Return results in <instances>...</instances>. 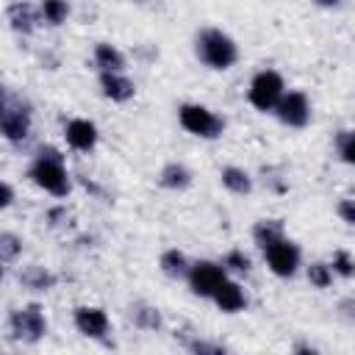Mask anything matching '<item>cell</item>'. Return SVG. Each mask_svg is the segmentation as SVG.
Listing matches in <instances>:
<instances>
[{"instance_id": "6da1fadb", "label": "cell", "mask_w": 355, "mask_h": 355, "mask_svg": "<svg viewBox=\"0 0 355 355\" xmlns=\"http://www.w3.org/2000/svg\"><path fill=\"white\" fill-rule=\"evenodd\" d=\"M28 178L47 194L53 197H67L72 191V178L67 172V164H64V155L58 147L53 144H42L36 153H33V161L28 166Z\"/></svg>"}, {"instance_id": "ffe728a7", "label": "cell", "mask_w": 355, "mask_h": 355, "mask_svg": "<svg viewBox=\"0 0 355 355\" xmlns=\"http://www.w3.org/2000/svg\"><path fill=\"white\" fill-rule=\"evenodd\" d=\"M39 11L47 25L58 28L69 19V0H39Z\"/></svg>"}, {"instance_id": "4dcf8cb0", "label": "cell", "mask_w": 355, "mask_h": 355, "mask_svg": "<svg viewBox=\"0 0 355 355\" xmlns=\"http://www.w3.org/2000/svg\"><path fill=\"white\" fill-rule=\"evenodd\" d=\"M14 202V189L8 180H0V208H8Z\"/></svg>"}, {"instance_id": "d6986e66", "label": "cell", "mask_w": 355, "mask_h": 355, "mask_svg": "<svg viewBox=\"0 0 355 355\" xmlns=\"http://www.w3.org/2000/svg\"><path fill=\"white\" fill-rule=\"evenodd\" d=\"M55 275L47 269V266H39V263H33V266H25L22 272H19V283L25 286V288H31V291H50L53 286H55Z\"/></svg>"}, {"instance_id": "f546056e", "label": "cell", "mask_w": 355, "mask_h": 355, "mask_svg": "<svg viewBox=\"0 0 355 355\" xmlns=\"http://www.w3.org/2000/svg\"><path fill=\"white\" fill-rule=\"evenodd\" d=\"M336 211H338L341 222H347L349 227H355V200H349V197H347V200H341Z\"/></svg>"}, {"instance_id": "83f0119b", "label": "cell", "mask_w": 355, "mask_h": 355, "mask_svg": "<svg viewBox=\"0 0 355 355\" xmlns=\"http://www.w3.org/2000/svg\"><path fill=\"white\" fill-rule=\"evenodd\" d=\"M186 349L189 352H197V355H222L227 352L225 344H216V341H205V338H194V341H186Z\"/></svg>"}, {"instance_id": "ac0fdd59", "label": "cell", "mask_w": 355, "mask_h": 355, "mask_svg": "<svg viewBox=\"0 0 355 355\" xmlns=\"http://www.w3.org/2000/svg\"><path fill=\"white\" fill-rule=\"evenodd\" d=\"M219 180H222V186H225L230 194H236V197H247V194L252 191V175H250L247 169H241V166H225V169L219 172Z\"/></svg>"}, {"instance_id": "7a4b0ae2", "label": "cell", "mask_w": 355, "mask_h": 355, "mask_svg": "<svg viewBox=\"0 0 355 355\" xmlns=\"http://www.w3.org/2000/svg\"><path fill=\"white\" fill-rule=\"evenodd\" d=\"M194 55L214 72H225L239 61V44L222 28H202L194 36Z\"/></svg>"}, {"instance_id": "277c9868", "label": "cell", "mask_w": 355, "mask_h": 355, "mask_svg": "<svg viewBox=\"0 0 355 355\" xmlns=\"http://www.w3.org/2000/svg\"><path fill=\"white\" fill-rule=\"evenodd\" d=\"M283 94H286V83H283V75L277 69H261V72H255L252 80H250V89H247L250 105L255 111H261V114L275 111Z\"/></svg>"}, {"instance_id": "5bb4252c", "label": "cell", "mask_w": 355, "mask_h": 355, "mask_svg": "<svg viewBox=\"0 0 355 355\" xmlns=\"http://www.w3.org/2000/svg\"><path fill=\"white\" fill-rule=\"evenodd\" d=\"M6 19H8L11 31H17V33H33L36 25H39V19H42V11L33 8L25 0H17V3H11L6 8Z\"/></svg>"}, {"instance_id": "484cf974", "label": "cell", "mask_w": 355, "mask_h": 355, "mask_svg": "<svg viewBox=\"0 0 355 355\" xmlns=\"http://www.w3.org/2000/svg\"><path fill=\"white\" fill-rule=\"evenodd\" d=\"M330 266H333V272L338 275V277H355V258L347 252V250H336L333 252V258H330Z\"/></svg>"}, {"instance_id": "7402d4cb", "label": "cell", "mask_w": 355, "mask_h": 355, "mask_svg": "<svg viewBox=\"0 0 355 355\" xmlns=\"http://www.w3.org/2000/svg\"><path fill=\"white\" fill-rule=\"evenodd\" d=\"M277 236H283V222L280 219H261V222H255V227H252V239H255V244L263 250L269 241H275Z\"/></svg>"}, {"instance_id": "8fae6325", "label": "cell", "mask_w": 355, "mask_h": 355, "mask_svg": "<svg viewBox=\"0 0 355 355\" xmlns=\"http://www.w3.org/2000/svg\"><path fill=\"white\" fill-rule=\"evenodd\" d=\"M64 139H67V144H69L72 150H78V153H92V150L97 147V141H100V130H97V125H94L92 119L75 116V119H69V122L64 125Z\"/></svg>"}, {"instance_id": "603a6c76", "label": "cell", "mask_w": 355, "mask_h": 355, "mask_svg": "<svg viewBox=\"0 0 355 355\" xmlns=\"http://www.w3.org/2000/svg\"><path fill=\"white\" fill-rule=\"evenodd\" d=\"M22 255V239L11 230L0 233V261L3 263H14L17 258Z\"/></svg>"}, {"instance_id": "ba28073f", "label": "cell", "mask_w": 355, "mask_h": 355, "mask_svg": "<svg viewBox=\"0 0 355 355\" xmlns=\"http://www.w3.org/2000/svg\"><path fill=\"white\" fill-rule=\"evenodd\" d=\"M225 277H227V269H225L222 261H208V258H202V261H194V263H191V269H189V275H186V283H189V288H191L194 297L211 300L214 291L222 286Z\"/></svg>"}, {"instance_id": "52a82bcc", "label": "cell", "mask_w": 355, "mask_h": 355, "mask_svg": "<svg viewBox=\"0 0 355 355\" xmlns=\"http://www.w3.org/2000/svg\"><path fill=\"white\" fill-rule=\"evenodd\" d=\"M8 330L22 344H36L47 336V316L39 305H22L8 313Z\"/></svg>"}, {"instance_id": "44dd1931", "label": "cell", "mask_w": 355, "mask_h": 355, "mask_svg": "<svg viewBox=\"0 0 355 355\" xmlns=\"http://www.w3.org/2000/svg\"><path fill=\"white\" fill-rule=\"evenodd\" d=\"M130 319L139 330H161L164 319H161V311L153 308V305H136L130 308Z\"/></svg>"}, {"instance_id": "f1b7e54d", "label": "cell", "mask_w": 355, "mask_h": 355, "mask_svg": "<svg viewBox=\"0 0 355 355\" xmlns=\"http://www.w3.org/2000/svg\"><path fill=\"white\" fill-rule=\"evenodd\" d=\"M336 313H338V319H344V322L355 324V297H344V300H338Z\"/></svg>"}, {"instance_id": "d6a6232c", "label": "cell", "mask_w": 355, "mask_h": 355, "mask_svg": "<svg viewBox=\"0 0 355 355\" xmlns=\"http://www.w3.org/2000/svg\"><path fill=\"white\" fill-rule=\"evenodd\" d=\"M294 352H316V347H311V344H297Z\"/></svg>"}, {"instance_id": "3957f363", "label": "cell", "mask_w": 355, "mask_h": 355, "mask_svg": "<svg viewBox=\"0 0 355 355\" xmlns=\"http://www.w3.org/2000/svg\"><path fill=\"white\" fill-rule=\"evenodd\" d=\"M178 122L186 133L197 136V139H219L225 133V119L211 111L208 105L202 103H183L178 105Z\"/></svg>"}, {"instance_id": "cb8c5ba5", "label": "cell", "mask_w": 355, "mask_h": 355, "mask_svg": "<svg viewBox=\"0 0 355 355\" xmlns=\"http://www.w3.org/2000/svg\"><path fill=\"white\" fill-rule=\"evenodd\" d=\"M333 266L330 263H324V261H313L311 266H308V280H311V286L313 288H327L330 283H333Z\"/></svg>"}, {"instance_id": "1f68e13d", "label": "cell", "mask_w": 355, "mask_h": 355, "mask_svg": "<svg viewBox=\"0 0 355 355\" xmlns=\"http://www.w3.org/2000/svg\"><path fill=\"white\" fill-rule=\"evenodd\" d=\"M344 0H316V6H322V8H338Z\"/></svg>"}, {"instance_id": "30bf717a", "label": "cell", "mask_w": 355, "mask_h": 355, "mask_svg": "<svg viewBox=\"0 0 355 355\" xmlns=\"http://www.w3.org/2000/svg\"><path fill=\"white\" fill-rule=\"evenodd\" d=\"M72 322H75L80 336L94 338V341H103L108 336V330H111L108 313L103 308H97V305H78L75 313H72Z\"/></svg>"}, {"instance_id": "9c48e42d", "label": "cell", "mask_w": 355, "mask_h": 355, "mask_svg": "<svg viewBox=\"0 0 355 355\" xmlns=\"http://www.w3.org/2000/svg\"><path fill=\"white\" fill-rule=\"evenodd\" d=\"M286 128H305L308 122H311V100H308V94L305 92H300V89H288L283 97H280V103H277V108L272 111Z\"/></svg>"}, {"instance_id": "d4e9b609", "label": "cell", "mask_w": 355, "mask_h": 355, "mask_svg": "<svg viewBox=\"0 0 355 355\" xmlns=\"http://www.w3.org/2000/svg\"><path fill=\"white\" fill-rule=\"evenodd\" d=\"M336 153L347 166H355V130H341L336 136Z\"/></svg>"}, {"instance_id": "5b68a950", "label": "cell", "mask_w": 355, "mask_h": 355, "mask_svg": "<svg viewBox=\"0 0 355 355\" xmlns=\"http://www.w3.org/2000/svg\"><path fill=\"white\" fill-rule=\"evenodd\" d=\"M0 130L3 139L11 144H19L28 139L31 133V105L11 97V92H3V103H0Z\"/></svg>"}, {"instance_id": "2e32d148", "label": "cell", "mask_w": 355, "mask_h": 355, "mask_svg": "<svg viewBox=\"0 0 355 355\" xmlns=\"http://www.w3.org/2000/svg\"><path fill=\"white\" fill-rule=\"evenodd\" d=\"M94 67H97L100 72H125L128 58H125V53H122L116 44H111V42H97V44H94Z\"/></svg>"}, {"instance_id": "7c38bea8", "label": "cell", "mask_w": 355, "mask_h": 355, "mask_svg": "<svg viewBox=\"0 0 355 355\" xmlns=\"http://www.w3.org/2000/svg\"><path fill=\"white\" fill-rule=\"evenodd\" d=\"M100 89L111 103H128L136 97V83L125 72H100Z\"/></svg>"}, {"instance_id": "8992f818", "label": "cell", "mask_w": 355, "mask_h": 355, "mask_svg": "<svg viewBox=\"0 0 355 355\" xmlns=\"http://www.w3.org/2000/svg\"><path fill=\"white\" fill-rule=\"evenodd\" d=\"M261 252H263V261H266V266H269V272H272L275 277L288 280V277H294V275L300 272L302 252H300V247H297L286 233L277 236L275 241H269Z\"/></svg>"}, {"instance_id": "e0dca14e", "label": "cell", "mask_w": 355, "mask_h": 355, "mask_svg": "<svg viewBox=\"0 0 355 355\" xmlns=\"http://www.w3.org/2000/svg\"><path fill=\"white\" fill-rule=\"evenodd\" d=\"M158 266H161V272H164L166 277H172V280H180V277H183V280H186V275H189V269H191V261L186 258L183 250L169 247V250L161 252Z\"/></svg>"}, {"instance_id": "4fadbf2b", "label": "cell", "mask_w": 355, "mask_h": 355, "mask_svg": "<svg viewBox=\"0 0 355 355\" xmlns=\"http://www.w3.org/2000/svg\"><path fill=\"white\" fill-rule=\"evenodd\" d=\"M211 300H214V305H216L222 313H239V311L247 308V294H244L241 283H239V280H230V277L222 280V286L214 291Z\"/></svg>"}, {"instance_id": "9a60e30c", "label": "cell", "mask_w": 355, "mask_h": 355, "mask_svg": "<svg viewBox=\"0 0 355 355\" xmlns=\"http://www.w3.org/2000/svg\"><path fill=\"white\" fill-rule=\"evenodd\" d=\"M191 180H194L191 169L186 164H180V161H169L158 172V186L161 189H169V191H186L191 186Z\"/></svg>"}, {"instance_id": "4316f807", "label": "cell", "mask_w": 355, "mask_h": 355, "mask_svg": "<svg viewBox=\"0 0 355 355\" xmlns=\"http://www.w3.org/2000/svg\"><path fill=\"white\" fill-rule=\"evenodd\" d=\"M222 263L227 272H236V275H247L252 269V261H250V255H244V250H230L222 258Z\"/></svg>"}]
</instances>
